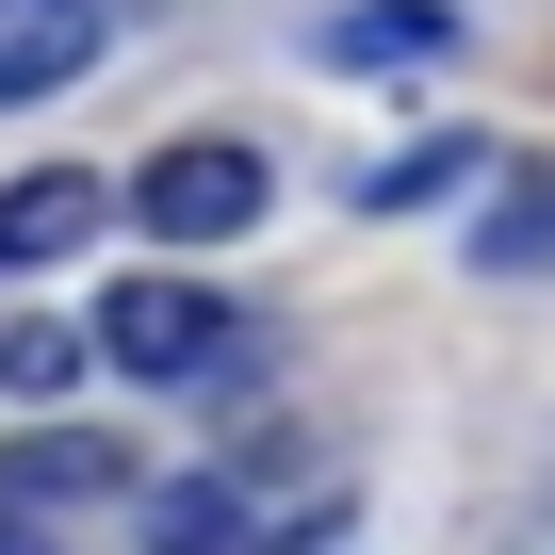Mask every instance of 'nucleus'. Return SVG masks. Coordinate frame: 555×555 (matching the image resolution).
<instances>
[{
  "label": "nucleus",
  "mask_w": 555,
  "mask_h": 555,
  "mask_svg": "<svg viewBox=\"0 0 555 555\" xmlns=\"http://www.w3.org/2000/svg\"><path fill=\"white\" fill-rule=\"evenodd\" d=\"M82 344H99L115 376H147V392H196V409L261 392V327H245L229 295H196V278H115Z\"/></svg>",
  "instance_id": "1"
},
{
  "label": "nucleus",
  "mask_w": 555,
  "mask_h": 555,
  "mask_svg": "<svg viewBox=\"0 0 555 555\" xmlns=\"http://www.w3.org/2000/svg\"><path fill=\"white\" fill-rule=\"evenodd\" d=\"M147 490V457L115 441V425H17V441H0V522H99V506H131Z\"/></svg>",
  "instance_id": "2"
},
{
  "label": "nucleus",
  "mask_w": 555,
  "mask_h": 555,
  "mask_svg": "<svg viewBox=\"0 0 555 555\" xmlns=\"http://www.w3.org/2000/svg\"><path fill=\"white\" fill-rule=\"evenodd\" d=\"M261 147H229V131H196V147H147V180H131V229L147 245H245L261 229Z\"/></svg>",
  "instance_id": "3"
},
{
  "label": "nucleus",
  "mask_w": 555,
  "mask_h": 555,
  "mask_svg": "<svg viewBox=\"0 0 555 555\" xmlns=\"http://www.w3.org/2000/svg\"><path fill=\"white\" fill-rule=\"evenodd\" d=\"M99 212H115V180H82V164H17V180H0V278L82 261V245H99Z\"/></svg>",
  "instance_id": "4"
},
{
  "label": "nucleus",
  "mask_w": 555,
  "mask_h": 555,
  "mask_svg": "<svg viewBox=\"0 0 555 555\" xmlns=\"http://www.w3.org/2000/svg\"><path fill=\"white\" fill-rule=\"evenodd\" d=\"M99 0H0V115H17V99H66L82 66H99Z\"/></svg>",
  "instance_id": "5"
},
{
  "label": "nucleus",
  "mask_w": 555,
  "mask_h": 555,
  "mask_svg": "<svg viewBox=\"0 0 555 555\" xmlns=\"http://www.w3.org/2000/svg\"><path fill=\"white\" fill-rule=\"evenodd\" d=\"M131 522H147V555H261V490L245 474H164Z\"/></svg>",
  "instance_id": "6"
},
{
  "label": "nucleus",
  "mask_w": 555,
  "mask_h": 555,
  "mask_svg": "<svg viewBox=\"0 0 555 555\" xmlns=\"http://www.w3.org/2000/svg\"><path fill=\"white\" fill-rule=\"evenodd\" d=\"M474 278H555V180H539V164L490 180V212H474Z\"/></svg>",
  "instance_id": "7"
},
{
  "label": "nucleus",
  "mask_w": 555,
  "mask_h": 555,
  "mask_svg": "<svg viewBox=\"0 0 555 555\" xmlns=\"http://www.w3.org/2000/svg\"><path fill=\"white\" fill-rule=\"evenodd\" d=\"M457 17L441 0H360V17H327V66H441Z\"/></svg>",
  "instance_id": "8"
},
{
  "label": "nucleus",
  "mask_w": 555,
  "mask_h": 555,
  "mask_svg": "<svg viewBox=\"0 0 555 555\" xmlns=\"http://www.w3.org/2000/svg\"><path fill=\"white\" fill-rule=\"evenodd\" d=\"M82 360H99L82 327H0V392H17V409H50V392H66Z\"/></svg>",
  "instance_id": "9"
},
{
  "label": "nucleus",
  "mask_w": 555,
  "mask_h": 555,
  "mask_svg": "<svg viewBox=\"0 0 555 555\" xmlns=\"http://www.w3.org/2000/svg\"><path fill=\"white\" fill-rule=\"evenodd\" d=\"M457 180H474V147L441 131V147H392V164L360 180V212H425V196H457Z\"/></svg>",
  "instance_id": "10"
},
{
  "label": "nucleus",
  "mask_w": 555,
  "mask_h": 555,
  "mask_svg": "<svg viewBox=\"0 0 555 555\" xmlns=\"http://www.w3.org/2000/svg\"><path fill=\"white\" fill-rule=\"evenodd\" d=\"M490 555H555V490H539V506H506V522H490Z\"/></svg>",
  "instance_id": "11"
},
{
  "label": "nucleus",
  "mask_w": 555,
  "mask_h": 555,
  "mask_svg": "<svg viewBox=\"0 0 555 555\" xmlns=\"http://www.w3.org/2000/svg\"><path fill=\"white\" fill-rule=\"evenodd\" d=\"M0 555H50V539H34V522H0Z\"/></svg>",
  "instance_id": "12"
}]
</instances>
